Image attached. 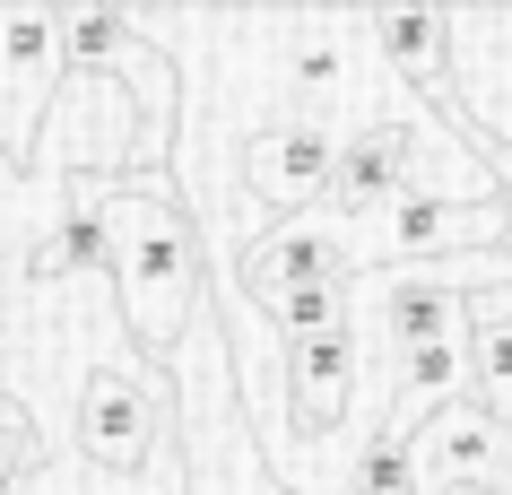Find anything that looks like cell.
Masks as SVG:
<instances>
[{
    "label": "cell",
    "instance_id": "obj_12",
    "mask_svg": "<svg viewBox=\"0 0 512 495\" xmlns=\"http://www.w3.org/2000/svg\"><path fill=\"white\" fill-rule=\"evenodd\" d=\"M469 400L512 426V313H478V330H469Z\"/></svg>",
    "mask_w": 512,
    "mask_h": 495
},
{
    "label": "cell",
    "instance_id": "obj_3",
    "mask_svg": "<svg viewBox=\"0 0 512 495\" xmlns=\"http://www.w3.org/2000/svg\"><path fill=\"white\" fill-rule=\"evenodd\" d=\"M70 417H79L87 469H105V478H148L157 443L174 435V383H165V365H148V357H105L79 383V409Z\"/></svg>",
    "mask_w": 512,
    "mask_h": 495
},
{
    "label": "cell",
    "instance_id": "obj_11",
    "mask_svg": "<svg viewBox=\"0 0 512 495\" xmlns=\"http://www.w3.org/2000/svg\"><path fill=\"white\" fill-rule=\"evenodd\" d=\"M105 252H113L105 244V209H96V192H79L27 244V278H44V287H53V278H96V270H105Z\"/></svg>",
    "mask_w": 512,
    "mask_h": 495
},
{
    "label": "cell",
    "instance_id": "obj_1",
    "mask_svg": "<svg viewBox=\"0 0 512 495\" xmlns=\"http://www.w3.org/2000/svg\"><path fill=\"white\" fill-rule=\"evenodd\" d=\"M96 209H105V278L122 296V322L139 330L148 365L183 348L191 313H200V226H191V200L165 183V174H139V183H96Z\"/></svg>",
    "mask_w": 512,
    "mask_h": 495
},
{
    "label": "cell",
    "instance_id": "obj_2",
    "mask_svg": "<svg viewBox=\"0 0 512 495\" xmlns=\"http://www.w3.org/2000/svg\"><path fill=\"white\" fill-rule=\"evenodd\" d=\"M174 435H183V478L191 495H287L261 469V435L235 417V339L200 296L183 348H174Z\"/></svg>",
    "mask_w": 512,
    "mask_h": 495
},
{
    "label": "cell",
    "instance_id": "obj_4",
    "mask_svg": "<svg viewBox=\"0 0 512 495\" xmlns=\"http://www.w3.org/2000/svg\"><path fill=\"white\" fill-rule=\"evenodd\" d=\"M53 87H61V9L0 0V165L35 148Z\"/></svg>",
    "mask_w": 512,
    "mask_h": 495
},
{
    "label": "cell",
    "instance_id": "obj_5",
    "mask_svg": "<svg viewBox=\"0 0 512 495\" xmlns=\"http://www.w3.org/2000/svg\"><path fill=\"white\" fill-rule=\"evenodd\" d=\"M452 131L512 148V9H452Z\"/></svg>",
    "mask_w": 512,
    "mask_h": 495
},
{
    "label": "cell",
    "instance_id": "obj_6",
    "mask_svg": "<svg viewBox=\"0 0 512 495\" xmlns=\"http://www.w3.org/2000/svg\"><path fill=\"white\" fill-rule=\"evenodd\" d=\"M330 165H339V139L313 131V122H287V113H270V122H252V139H243V200L261 209V218H313L330 192Z\"/></svg>",
    "mask_w": 512,
    "mask_h": 495
},
{
    "label": "cell",
    "instance_id": "obj_13",
    "mask_svg": "<svg viewBox=\"0 0 512 495\" xmlns=\"http://www.w3.org/2000/svg\"><path fill=\"white\" fill-rule=\"evenodd\" d=\"M27 426H0V487H9V478H18V469H27Z\"/></svg>",
    "mask_w": 512,
    "mask_h": 495
},
{
    "label": "cell",
    "instance_id": "obj_8",
    "mask_svg": "<svg viewBox=\"0 0 512 495\" xmlns=\"http://www.w3.org/2000/svg\"><path fill=\"white\" fill-rule=\"evenodd\" d=\"M226 287H243V304H261V313H270V304L296 296V287H356V252H348V235L313 209V218L261 226V235L243 244V261H235Z\"/></svg>",
    "mask_w": 512,
    "mask_h": 495
},
{
    "label": "cell",
    "instance_id": "obj_7",
    "mask_svg": "<svg viewBox=\"0 0 512 495\" xmlns=\"http://www.w3.org/2000/svg\"><path fill=\"white\" fill-rule=\"evenodd\" d=\"M408 461L426 495H512V426L486 417L478 400H452L408 435Z\"/></svg>",
    "mask_w": 512,
    "mask_h": 495
},
{
    "label": "cell",
    "instance_id": "obj_14",
    "mask_svg": "<svg viewBox=\"0 0 512 495\" xmlns=\"http://www.w3.org/2000/svg\"><path fill=\"white\" fill-rule=\"evenodd\" d=\"M0 426H27V417H18V409H9V400H0Z\"/></svg>",
    "mask_w": 512,
    "mask_h": 495
},
{
    "label": "cell",
    "instance_id": "obj_9",
    "mask_svg": "<svg viewBox=\"0 0 512 495\" xmlns=\"http://www.w3.org/2000/svg\"><path fill=\"white\" fill-rule=\"evenodd\" d=\"M365 383V330H322V339H296L287 348V426L304 443H330L348 426V400Z\"/></svg>",
    "mask_w": 512,
    "mask_h": 495
},
{
    "label": "cell",
    "instance_id": "obj_10",
    "mask_svg": "<svg viewBox=\"0 0 512 495\" xmlns=\"http://www.w3.org/2000/svg\"><path fill=\"white\" fill-rule=\"evenodd\" d=\"M391 87H408L434 122H452V9H374L365 18Z\"/></svg>",
    "mask_w": 512,
    "mask_h": 495
}]
</instances>
